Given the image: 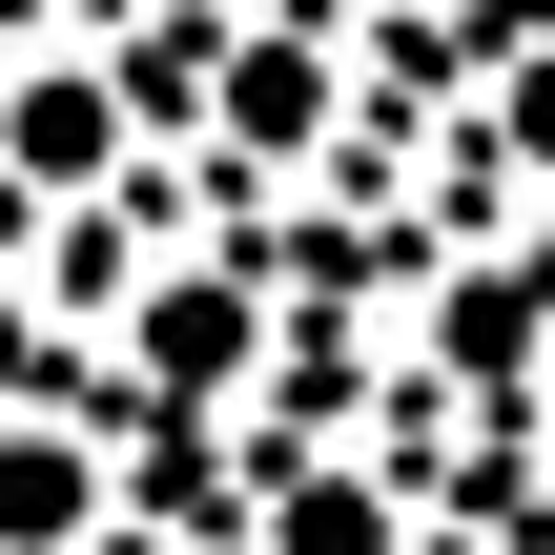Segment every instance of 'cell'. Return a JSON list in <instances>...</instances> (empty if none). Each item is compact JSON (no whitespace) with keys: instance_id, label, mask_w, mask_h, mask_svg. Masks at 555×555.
<instances>
[{"instance_id":"1","label":"cell","mask_w":555,"mask_h":555,"mask_svg":"<svg viewBox=\"0 0 555 555\" xmlns=\"http://www.w3.org/2000/svg\"><path fill=\"white\" fill-rule=\"evenodd\" d=\"M124 371H144L165 412H206V391H247V371H268V288H247V268H165V288L124 309Z\"/></svg>"},{"instance_id":"2","label":"cell","mask_w":555,"mask_h":555,"mask_svg":"<svg viewBox=\"0 0 555 555\" xmlns=\"http://www.w3.org/2000/svg\"><path fill=\"white\" fill-rule=\"evenodd\" d=\"M206 144H227V165H309V144H330V41H309V21L206 41Z\"/></svg>"},{"instance_id":"3","label":"cell","mask_w":555,"mask_h":555,"mask_svg":"<svg viewBox=\"0 0 555 555\" xmlns=\"http://www.w3.org/2000/svg\"><path fill=\"white\" fill-rule=\"evenodd\" d=\"M0 165H21V185H103V165H124V103H103L82 62H41V82L0 103Z\"/></svg>"},{"instance_id":"4","label":"cell","mask_w":555,"mask_h":555,"mask_svg":"<svg viewBox=\"0 0 555 555\" xmlns=\"http://www.w3.org/2000/svg\"><path fill=\"white\" fill-rule=\"evenodd\" d=\"M268 555H412V515H391V474H350V453H309V474L268 494Z\"/></svg>"},{"instance_id":"5","label":"cell","mask_w":555,"mask_h":555,"mask_svg":"<svg viewBox=\"0 0 555 555\" xmlns=\"http://www.w3.org/2000/svg\"><path fill=\"white\" fill-rule=\"evenodd\" d=\"M103 515V474L62 453V433H0V555H41V535H82Z\"/></svg>"},{"instance_id":"6","label":"cell","mask_w":555,"mask_h":555,"mask_svg":"<svg viewBox=\"0 0 555 555\" xmlns=\"http://www.w3.org/2000/svg\"><path fill=\"white\" fill-rule=\"evenodd\" d=\"M515 165H555V62H515Z\"/></svg>"}]
</instances>
